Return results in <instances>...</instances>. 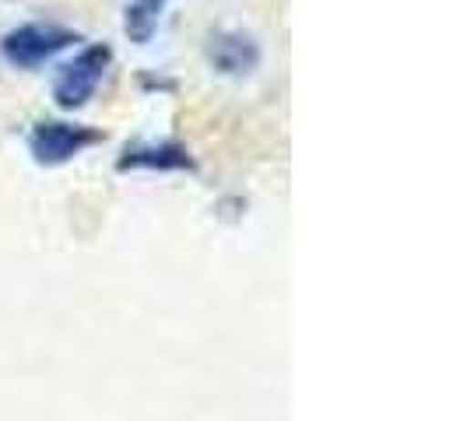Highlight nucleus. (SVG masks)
Returning a JSON list of instances; mask_svg holds the SVG:
<instances>
[{
  "label": "nucleus",
  "mask_w": 467,
  "mask_h": 421,
  "mask_svg": "<svg viewBox=\"0 0 467 421\" xmlns=\"http://www.w3.org/2000/svg\"><path fill=\"white\" fill-rule=\"evenodd\" d=\"M81 36L74 28L53 22H28L11 28L4 39H0V56L18 70H36L49 64L57 53H64L67 46H74Z\"/></svg>",
  "instance_id": "nucleus-1"
},
{
  "label": "nucleus",
  "mask_w": 467,
  "mask_h": 421,
  "mask_svg": "<svg viewBox=\"0 0 467 421\" xmlns=\"http://www.w3.org/2000/svg\"><path fill=\"white\" fill-rule=\"evenodd\" d=\"M109 64H113V49L106 46V43L85 46L74 60H67L64 67L57 70L53 102L60 109H81V106H88V98L95 95L99 81L106 77Z\"/></svg>",
  "instance_id": "nucleus-2"
},
{
  "label": "nucleus",
  "mask_w": 467,
  "mask_h": 421,
  "mask_svg": "<svg viewBox=\"0 0 467 421\" xmlns=\"http://www.w3.org/2000/svg\"><path fill=\"white\" fill-rule=\"evenodd\" d=\"M102 134L81 123H67V119H43L36 123L32 138H28V151L39 165H67L78 159L85 148L99 144Z\"/></svg>",
  "instance_id": "nucleus-3"
},
{
  "label": "nucleus",
  "mask_w": 467,
  "mask_h": 421,
  "mask_svg": "<svg viewBox=\"0 0 467 421\" xmlns=\"http://www.w3.org/2000/svg\"><path fill=\"white\" fill-rule=\"evenodd\" d=\"M119 172H193L197 162L190 159V151L176 140H162V144H134L117 159Z\"/></svg>",
  "instance_id": "nucleus-4"
},
{
  "label": "nucleus",
  "mask_w": 467,
  "mask_h": 421,
  "mask_svg": "<svg viewBox=\"0 0 467 421\" xmlns=\"http://www.w3.org/2000/svg\"><path fill=\"white\" fill-rule=\"evenodd\" d=\"M208 60L222 74H250L260 64V46L243 32H218L208 43Z\"/></svg>",
  "instance_id": "nucleus-5"
},
{
  "label": "nucleus",
  "mask_w": 467,
  "mask_h": 421,
  "mask_svg": "<svg viewBox=\"0 0 467 421\" xmlns=\"http://www.w3.org/2000/svg\"><path fill=\"white\" fill-rule=\"evenodd\" d=\"M165 7V0H138L130 11H127V36L144 46L151 36H155V28H159V11Z\"/></svg>",
  "instance_id": "nucleus-6"
}]
</instances>
